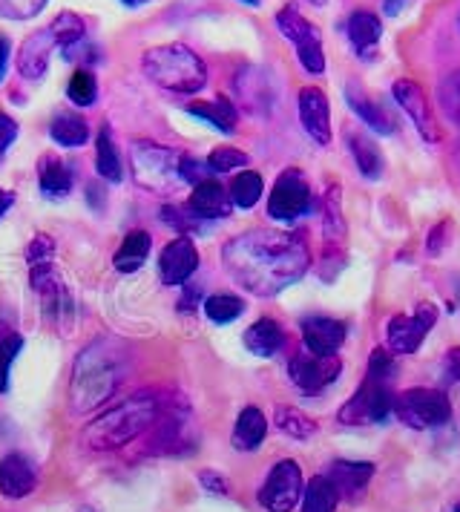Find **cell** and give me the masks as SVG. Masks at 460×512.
Here are the masks:
<instances>
[{
	"label": "cell",
	"instance_id": "cell-48",
	"mask_svg": "<svg viewBox=\"0 0 460 512\" xmlns=\"http://www.w3.org/2000/svg\"><path fill=\"white\" fill-rule=\"evenodd\" d=\"M409 3H412V0H383V12H386L389 18H397Z\"/></svg>",
	"mask_w": 460,
	"mask_h": 512
},
{
	"label": "cell",
	"instance_id": "cell-46",
	"mask_svg": "<svg viewBox=\"0 0 460 512\" xmlns=\"http://www.w3.org/2000/svg\"><path fill=\"white\" fill-rule=\"evenodd\" d=\"M449 228H452V222H449V219H443L440 225L432 228V233H429V254L435 256L446 248V242H449V233L446 231H449Z\"/></svg>",
	"mask_w": 460,
	"mask_h": 512
},
{
	"label": "cell",
	"instance_id": "cell-5",
	"mask_svg": "<svg viewBox=\"0 0 460 512\" xmlns=\"http://www.w3.org/2000/svg\"><path fill=\"white\" fill-rule=\"evenodd\" d=\"M179 153L170 147H161L153 141H136L130 147V162H133V176L144 190L153 193H173L182 182L179 173Z\"/></svg>",
	"mask_w": 460,
	"mask_h": 512
},
{
	"label": "cell",
	"instance_id": "cell-53",
	"mask_svg": "<svg viewBox=\"0 0 460 512\" xmlns=\"http://www.w3.org/2000/svg\"><path fill=\"white\" fill-rule=\"evenodd\" d=\"M308 3H311V6H325L328 0H308Z\"/></svg>",
	"mask_w": 460,
	"mask_h": 512
},
{
	"label": "cell",
	"instance_id": "cell-1",
	"mask_svg": "<svg viewBox=\"0 0 460 512\" xmlns=\"http://www.w3.org/2000/svg\"><path fill=\"white\" fill-rule=\"evenodd\" d=\"M222 262L245 291L274 297L308 274L311 251L299 233L251 231L230 239L222 248Z\"/></svg>",
	"mask_w": 460,
	"mask_h": 512
},
{
	"label": "cell",
	"instance_id": "cell-51",
	"mask_svg": "<svg viewBox=\"0 0 460 512\" xmlns=\"http://www.w3.org/2000/svg\"><path fill=\"white\" fill-rule=\"evenodd\" d=\"M124 6H141V3H147V0H121Z\"/></svg>",
	"mask_w": 460,
	"mask_h": 512
},
{
	"label": "cell",
	"instance_id": "cell-22",
	"mask_svg": "<svg viewBox=\"0 0 460 512\" xmlns=\"http://www.w3.org/2000/svg\"><path fill=\"white\" fill-rule=\"evenodd\" d=\"M345 139H348V150H351V156H354V162H357V170H360L366 179L377 182V179L383 176V170H386V159H383L377 141L368 139L366 133H354V130H348Z\"/></svg>",
	"mask_w": 460,
	"mask_h": 512
},
{
	"label": "cell",
	"instance_id": "cell-50",
	"mask_svg": "<svg viewBox=\"0 0 460 512\" xmlns=\"http://www.w3.org/2000/svg\"><path fill=\"white\" fill-rule=\"evenodd\" d=\"M6 61H9V44L0 38V78H3V72H6Z\"/></svg>",
	"mask_w": 460,
	"mask_h": 512
},
{
	"label": "cell",
	"instance_id": "cell-17",
	"mask_svg": "<svg viewBox=\"0 0 460 512\" xmlns=\"http://www.w3.org/2000/svg\"><path fill=\"white\" fill-rule=\"evenodd\" d=\"M345 334H348L345 323L331 320V317H308L302 323L305 349L314 351V354H322V357H334L345 343Z\"/></svg>",
	"mask_w": 460,
	"mask_h": 512
},
{
	"label": "cell",
	"instance_id": "cell-21",
	"mask_svg": "<svg viewBox=\"0 0 460 512\" xmlns=\"http://www.w3.org/2000/svg\"><path fill=\"white\" fill-rule=\"evenodd\" d=\"M35 489V469L23 455H6L0 461V492L6 498H26Z\"/></svg>",
	"mask_w": 460,
	"mask_h": 512
},
{
	"label": "cell",
	"instance_id": "cell-28",
	"mask_svg": "<svg viewBox=\"0 0 460 512\" xmlns=\"http://www.w3.org/2000/svg\"><path fill=\"white\" fill-rule=\"evenodd\" d=\"M49 136L61 147H81L90 139V124L75 113H58L49 124Z\"/></svg>",
	"mask_w": 460,
	"mask_h": 512
},
{
	"label": "cell",
	"instance_id": "cell-36",
	"mask_svg": "<svg viewBox=\"0 0 460 512\" xmlns=\"http://www.w3.org/2000/svg\"><path fill=\"white\" fill-rule=\"evenodd\" d=\"M49 26L58 35V44L64 49H72L75 44H81L84 41V32H87V26H84V21L75 12H61Z\"/></svg>",
	"mask_w": 460,
	"mask_h": 512
},
{
	"label": "cell",
	"instance_id": "cell-8",
	"mask_svg": "<svg viewBox=\"0 0 460 512\" xmlns=\"http://www.w3.org/2000/svg\"><path fill=\"white\" fill-rule=\"evenodd\" d=\"M391 403H394L391 380L366 374V380L357 389V395L351 397L343 409H340V423H348V426L383 423L391 415Z\"/></svg>",
	"mask_w": 460,
	"mask_h": 512
},
{
	"label": "cell",
	"instance_id": "cell-37",
	"mask_svg": "<svg viewBox=\"0 0 460 512\" xmlns=\"http://www.w3.org/2000/svg\"><path fill=\"white\" fill-rule=\"evenodd\" d=\"M69 101L75 107H92L95 104V95H98V84H95V75L90 70H78L72 75L67 87Z\"/></svg>",
	"mask_w": 460,
	"mask_h": 512
},
{
	"label": "cell",
	"instance_id": "cell-11",
	"mask_svg": "<svg viewBox=\"0 0 460 512\" xmlns=\"http://www.w3.org/2000/svg\"><path fill=\"white\" fill-rule=\"evenodd\" d=\"M302 469L297 461H279L259 489V504L268 512H291L302 498Z\"/></svg>",
	"mask_w": 460,
	"mask_h": 512
},
{
	"label": "cell",
	"instance_id": "cell-42",
	"mask_svg": "<svg viewBox=\"0 0 460 512\" xmlns=\"http://www.w3.org/2000/svg\"><path fill=\"white\" fill-rule=\"evenodd\" d=\"M179 173H182V182H187V185H202L207 179H213L210 164L196 162L193 156H182L179 159Z\"/></svg>",
	"mask_w": 460,
	"mask_h": 512
},
{
	"label": "cell",
	"instance_id": "cell-18",
	"mask_svg": "<svg viewBox=\"0 0 460 512\" xmlns=\"http://www.w3.org/2000/svg\"><path fill=\"white\" fill-rule=\"evenodd\" d=\"M345 35H348V41H351L354 52L368 61V58H374V55H377L380 38H383V24H380V18H377L374 12H368V9H357V12H351V15H348V21H345Z\"/></svg>",
	"mask_w": 460,
	"mask_h": 512
},
{
	"label": "cell",
	"instance_id": "cell-26",
	"mask_svg": "<svg viewBox=\"0 0 460 512\" xmlns=\"http://www.w3.org/2000/svg\"><path fill=\"white\" fill-rule=\"evenodd\" d=\"M187 113L202 118V121H207V124L216 127V130H222V133H233V130H236V121H239V113H236V107L230 104L228 98L190 101V104H187Z\"/></svg>",
	"mask_w": 460,
	"mask_h": 512
},
{
	"label": "cell",
	"instance_id": "cell-23",
	"mask_svg": "<svg viewBox=\"0 0 460 512\" xmlns=\"http://www.w3.org/2000/svg\"><path fill=\"white\" fill-rule=\"evenodd\" d=\"M345 101H348V107L354 110V116L360 118L368 130H374V133H380V136H391V133H394V121H391L389 113H386L374 98H368L366 93L348 87V90H345Z\"/></svg>",
	"mask_w": 460,
	"mask_h": 512
},
{
	"label": "cell",
	"instance_id": "cell-27",
	"mask_svg": "<svg viewBox=\"0 0 460 512\" xmlns=\"http://www.w3.org/2000/svg\"><path fill=\"white\" fill-rule=\"evenodd\" d=\"M147 256H150V233L133 231L115 251V268L121 274H133L147 262Z\"/></svg>",
	"mask_w": 460,
	"mask_h": 512
},
{
	"label": "cell",
	"instance_id": "cell-10",
	"mask_svg": "<svg viewBox=\"0 0 460 512\" xmlns=\"http://www.w3.org/2000/svg\"><path fill=\"white\" fill-rule=\"evenodd\" d=\"M340 372H343V363H340L337 354L322 357V354L302 349L288 363V374H291L294 386L305 395H320L322 389H328L340 377Z\"/></svg>",
	"mask_w": 460,
	"mask_h": 512
},
{
	"label": "cell",
	"instance_id": "cell-4",
	"mask_svg": "<svg viewBox=\"0 0 460 512\" xmlns=\"http://www.w3.org/2000/svg\"><path fill=\"white\" fill-rule=\"evenodd\" d=\"M144 75L170 93L193 95L202 93L207 84L205 61L187 49L184 44H167V47L147 49L141 58Z\"/></svg>",
	"mask_w": 460,
	"mask_h": 512
},
{
	"label": "cell",
	"instance_id": "cell-12",
	"mask_svg": "<svg viewBox=\"0 0 460 512\" xmlns=\"http://www.w3.org/2000/svg\"><path fill=\"white\" fill-rule=\"evenodd\" d=\"M437 311L429 303H423L414 314H400L391 317L386 328V340H389L391 354H414L420 351L423 340L429 337V331L435 326Z\"/></svg>",
	"mask_w": 460,
	"mask_h": 512
},
{
	"label": "cell",
	"instance_id": "cell-6",
	"mask_svg": "<svg viewBox=\"0 0 460 512\" xmlns=\"http://www.w3.org/2000/svg\"><path fill=\"white\" fill-rule=\"evenodd\" d=\"M391 415L409 429H437L452 418V403L440 389H409L394 395Z\"/></svg>",
	"mask_w": 460,
	"mask_h": 512
},
{
	"label": "cell",
	"instance_id": "cell-52",
	"mask_svg": "<svg viewBox=\"0 0 460 512\" xmlns=\"http://www.w3.org/2000/svg\"><path fill=\"white\" fill-rule=\"evenodd\" d=\"M242 3H245V6H259L262 0H242Z\"/></svg>",
	"mask_w": 460,
	"mask_h": 512
},
{
	"label": "cell",
	"instance_id": "cell-7",
	"mask_svg": "<svg viewBox=\"0 0 460 512\" xmlns=\"http://www.w3.org/2000/svg\"><path fill=\"white\" fill-rule=\"evenodd\" d=\"M276 29L297 47L299 64L308 75H322L325 72V52H322V38L317 26L308 18H302L297 6H282L276 12Z\"/></svg>",
	"mask_w": 460,
	"mask_h": 512
},
{
	"label": "cell",
	"instance_id": "cell-25",
	"mask_svg": "<svg viewBox=\"0 0 460 512\" xmlns=\"http://www.w3.org/2000/svg\"><path fill=\"white\" fill-rule=\"evenodd\" d=\"M265 432H268V420H265V415H262L256 406H248V409H242V415H239L236 426H233V446H236L239 452H253V449L262 446Z\"/></svg>",
	"mask_w": 460,
	"mask_h": 512
},
{
	"label": "cell",
	"instance_id": "cell-14",
	"mask_svg": "<svg viewBox=\"0 0 460 512\" xmlns=\"http://www.w3.org/2000/svg\"><path fill=\"white\" fill-rule=\"evenodd\" d=\"M297 104L299 121H302L305 133L320 147L331 144V104H328L325 93L317 87H305V90H299Z\"/></svg>",
	"mask_w": 460,
	"mask_h": 512
},
{
	"label": "cell",
	"instance_id": "cell-16",
	"mask_svg": "<svg viewBox=\"0 0 460 512\" xmlns=\"http://www.w3.org/2000/svg\"><path fill=\"white\" fill-rule=\"evenodd\" d=\"M52 47H61L58 44V35L52 32V26H46L41 32H32L23 41L21 52H18V70H21L23 78H32V81H41L44 78Z\"/></svg>",
	"mask_w": 460,
	"mask_h": 512
},
{
	"label": "cell",
	"instance_id": "cell-31",
	"mask_svg": "<svg viewBox=\"0 0 460 512\" xmlns=\"http://www.w3.org/2000/svg\"><path fill=\"white\" fill-rule=\"evenodd\" d=\"M274 420L276 426H279L285 435H291L294 441H308V438L317 435V423L308 418L305 412L294 409V406H276Z\"/></svg>",
	"mask_w": 460,
	"mask_h": 512
},
{
	"label": "cell",
	"instance_id": "cell-30",
	"mask_svg": "<svg viewBox=\"0 0 460 512\" xmlns=\"http://www.w3.org/2000/svg\"><path fill=\"white\" fill-rule=\"evenodd\" d=\"M337 501L340 495L325 475L311 478V484L302 489V512H337Z\"/></svg>",
	"mask_w": 460,
	"mask_h": 512
},
{
	"label": "cell",
	"instance_id": "cell-13",
	"mask_svg": "<svg viewBox=\"0 0 460 512\" xmlns=\"http://www.w3.org/2000/svg\"><path fill=\"white\" fill-rule=\"evenodd\" d=\"M391 95H394V101L400 104V110L412 118L414 130L423 136V141L435 144L437 118L435 110H432V101H429V95L423 90V84L414 81V78H397L394 87H391Z\"/></svg>",
	"mask_w": 460,
	"mask_h": 512
},
{
	"label": "cell",
	"instance_id": "cell-3",
	"mask_svg": "<svg viewBox=\"0 0 460 512\" xmlns=\"http://www.w3.org/2000/svg\"><path fill=\"white\" fill-rule=\"evenodd\" d=\"M124 377V366L118 360L115 349L107 343H92L75 363L72 372V386H69V400L75 415H87L95 406H101L107 397L113 395Z\"/></svg>",
	"mask_w": 460,
	"mask_h": 512
},
{
	"label": "cell",
	"instance_id": "cell-24",
	"mask_svg": "<svg viewBox=\"0 0 460 512\" xmlns=\"http://www.w3.org/2000/svg\"><path fill=\"white\" fill-rule=\"evenodd\" d=\"M245 346L256 357H274L276 351L285 346V331L282 326L271 320V317H262L256 320L248 331H245Z\"/></svg>",
	"mask_w": 460,
	"mask_h": 512
},
{
	"label": "cell",
	"instance_id": "cell-38",
	"mask_svg": "<svg viewBox=\"0 0 460 512\" xmlns=\"http://www.w3.org/2000/svg\"><path fill=\"white\" fill-rule=\"evenodd\" d=\"M161 219L179 233L202 231V219L190 210V205H167V208L161 210Z\"/></svg>",
	"mask_w": 460,
	"mask_h": 512
},
{
	"label": "cell",
	"instance_id": "cell-54",
	"mask_svg": "<svg viewBox=\"0 0 460 512\" xmlns=\"http://www.w3.org/2000/svg\"><path fill=\"white\" fill-rule=\"evenodd\" d=\"M81 512H92V510H90V507H84V510H81Z\"/></svg>",
	"mask_w": 460,
	"mask_h": 512
},
{
	"label": "cell",
	"instance_id": "cell-39",
	"mask_svg": "<svg viewBox=\"0 0 460 512\" xmlns=\"http://www.w3.org/2000/svg\"><path fill=\"white\" fill-rule=\"evenodd\" d=\"M207 164H210L213 173H228V170L245 167V164H248V156H245L242 150H236V147H216V150L210 153Z\"/></svg>",
	"mask_w": 460,
	"mask_h": 512
},
{
	"label": "cell",
	"instance_id": "cell-41",
	"mask_svg": "<svg viewBox=\"0 0 460 512\" xmlns=\"http://www.w3.org/2000/svg\"><path fill=\"white\" fill-rule=\"evenodd\" d=\"M23 349V340L18 334H9L3 343H0V395L9 389V369H12V363H15V357L21 354Z\"/></svg>",
	"mask_w": 460,
	"mask_h": 512
},
{
	"label": "cell",
	"instance_id": "cell-20",
	"mask_svg": "<svg viewBox=\"0 0 460 512\" xmlns=\"http://www.w3.org/2000/svg\"><path fill=\"white\" fill-rule=\"evenodd\" d=\"M187 205L199 219H222L233 208V199H230L228 187L219 185L216 179H207L202 185H196Z\"/></svg>",
	"mask_w": 460,
	"mask_h": 512
},
{
	"label": "cell",
	"instance_id": "cell-15",
	"mask_svg": "<svg viewBox=\"0 0 460 512\" xmlns=\"http://www.w3.org/2000/svg\"><path fill=\"white\" fill-rule=\"evenodd\" d=\"M199 268V254L193 248V242L187 236L173 239L159 256V274L164 285H182Z\"/></svg>",
	"mask_w": 460,
	"mask_h": 512
},
{
	"label": "cell",
	"instance_id": "cell-9",
	"mask_svg": "<svg viewBox=\"0 0 460 512\" xmlns=\"http://www.w3.org/2000/svg\"><path fill=\"white\" fill-rule=\"evenodd\" d=\"M311 205H314V196H311L308 179L294 167L279 173L274 190H271V199H268V213L279 222H294L299 216H305Z\"/></svg>",
	"mask_w": 460,
	"mask_h": 512
},
{
	"label": "cell",
	"instance_id": "cell-33",
	"mask_svg": "<svg viewBox=\"0 0 460 512\" xmlns=\"http://www.w3.org/2000/svg\"><path fill=\"white\" fill-rule=\"evenodd\" d=\"M228 190H230L233 205H239V208H253V205L262 199L265 182H262V176H259V173L245 170V173H239V176L233 179V185H230Z\"/></svg>",
	"mask_w": 460,
	"mask_h": 512
},
{
	"label": "cell",
	"instance_id": "cell-47",
	"mask_svg": "<svg viewBox=\"0 0 460 512\" xmlns=\"http://www.w3.org/2000/svg\"><path fill=\"white\" fill-rule=\"evenodd\" d=\"M446 377L460 380V349H452L446 354Z\"/></svg>",
	"mask_w": 460,
	"mask_h": 512
},
{
	"label": "cell",
	"instance_id": "cell-35",
	"mask_svg": "<svg viewBox=\"0 0 460 512\" xmlns=\"http://www.w3.org/2000/svg\"><path fill=\"white\" fill-rule=\"evenodd\" d=\"M245 311V303L233 294H216V297H207L205 314L213 320V323H233L236 317H242Z\"/></svg>",
	"mask_w": 460,
	"mask_h": 512
},
{
	"label": "cell",
	"instance_id": "cell-32",
	"mask_svg": "<svg viewBox=\"0 0 460 512\" xmlns=\"http://www.w3.org/2000/svg\"><path fill=\"white\" fill-rule=\"evenodd\" d=\"M69 187H72V173L67 164L46 156L41 164V190L49 199H61V196H67Z\"/></svg>",
	"mask_w": 460,
	"mask_h": 512
},
{
	"label": "cell",
	"instance_id": "cell-45",
	"mask_svg": "<svg viewBox=\"0 0 460 512\" xmlns=\"http://www.w3.org/2000/svg\"><path fill=\"white\" fill-rule=\"evenodd\" d=\"M199 484L207 489V492H213V495H228V478L225 475H219V472H213V469H202L199 472Z\"/></svg>",
	"mask_w": 460,
	"mask_h": 512
},
{
	"label": "cell",
	"instance_id": "cell-19",
	"mask_svg": "<svg viewBox=\"0 0 460 512\" xmlns=\"http://www.w3.org/2000/svg\"><path fill=\"white\" fill-rule=\"evenodd\" d=\"M325 478L334 484L340 498L354 501L366 492L368 481L374 478V464H368V461H334Z\"/></svg>",
	"mask_w": 460,
	"mask_h": 512
},
{
	"label": "cell",
	"instance_id": "cell-43",
	"mask_svg": "<svg viewBox=\"0 0 460 512\" xmlns=\"http://www.w3.org/2000/svg\"><path fill=\"white\" fill-rule=\"evenodd\" d=\"M52 254H55L52 239L44 236V233H38V236L29 242V248H26V262H29V265H46V262H52Z\"/></svg>",
	"mask_w": 460,
	"mask_h": 512
},
{
	"label": "cell",
	"instance_id": "cell-44",
	"mask_svg": "<svg viewBox=\"0 0 460 512\" xmlns=\"http://www.w3.org/2000/svg\"><path fill=\"white\" fill-rule=\"evenodd\" d=\"M18 121L12 116H6L3 110H0V159L6 156V150L15 144V139H18Z\"/></svg>",
	"mask_w": 460,
	"mask_h": 512
},
{
	"label": "cell",
	"instance_id": "cell-49",
	"mask_svg": "<svg viewBox=\"0 0 460 512\" xmlns=\"http://www.w3.org/2000/svg\"><path fill=\"white\" fill-rule=\"evenodd\" d=\"M12 205H15V193H9V190H0V216L12 208Z\"/></svg>",
	"mask_w": 460,
	"mask_h": 512
},
{
	"label": "cell",
	"instance_id": "cell-2",
	"mask_svg": "<svg viewBox=\"0 0 460 512\" xmlns=\"http://www.w3.org/2000/svg\"><path fill=\"white\" fill-rule=\"evenodd\" d=\"M159 420V400L150 392H138L130 400L107 409L101 418H95L84 429V443L95 452L118 449L124 443L136 441L141 432H147Z\"/></svg>",
	"mask_w": 460,
	"mask_h": 512
},
{
	"label": "cell",
	"instance_id": "cell-29",
	"mask_svg": "<svg viewBox=\"0 0 460 512\" xmlns=\"http://www.w3.org/2000/svg\"><path fill=\"white\" fill-rule=\"evenodd\" d=\"M95 162H98V173L107 182L118 185L124 179V164H121V156L115 150L113 130L110 127H101V133H98V141H95Z\"/></svg>",
	"mask_w": 460,
	"mask_h": 512
},
{
	"label": "cell",
	"instance_id": "cell-34",
	"mask_svg": "<svg viewBox=\"0 0 460 512\" xmlns=\"http://www.w3.org/2000/svg\"><path fill=\"white\" fill-rule=\"evenodd\" d=\"M437 104H440L443 116L449 118V121H455V124H460V67L449 72L440 81V87H437Z\"/></svg>",
	"mask_w": 460,
	"mask_h": 512
},
{
	"label": "cell",
	"instance_id": "cell-40",
	"mask_svg": "<svg viewBox=\"0 0 460 512\" xmlns=\"http://www.w3.org/2000/svg\"><path fill=\"white\" fill-rule=\"evenodd\" d=\"M46 6V0H0V15L9 21H29Z\"/></svg>",
	"mask_w": 460,
	"mask_h": 512
}]
</instances>
